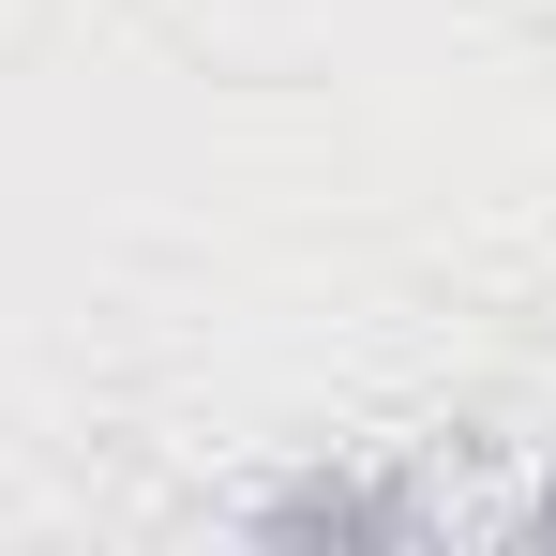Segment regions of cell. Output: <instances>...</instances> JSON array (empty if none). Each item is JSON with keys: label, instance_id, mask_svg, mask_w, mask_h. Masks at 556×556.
<instances>
[{"label": "cell", "instance_id": "cell-2", "mask_svg": "<svg viewBox=\"0 0 556 556\" xmlns=\"http://www.w3.org/2000/svg\"><path fill=\"white\" fill-rule=\"evenodd\" d=\"M481 542H511V556H556V466L511 496V511H481Z\"/></svg>", "mask_w": 556, "mask_h": 556}, {"label": "cell", "instance_id": "cell-1", "mask_svg": "<svg viewBox=\"0 0 556 556\" xmlns=\"http://www.w3.org/2000/svg\"><path fill=\"white\" fill-rule=\"evenodd\" d=\"M256 542H362V556H421L452 542V511L421 496V481H286V496H256Z\"/></svg>", "mask_w": 556, "mask_h": 556}]
</instances>
